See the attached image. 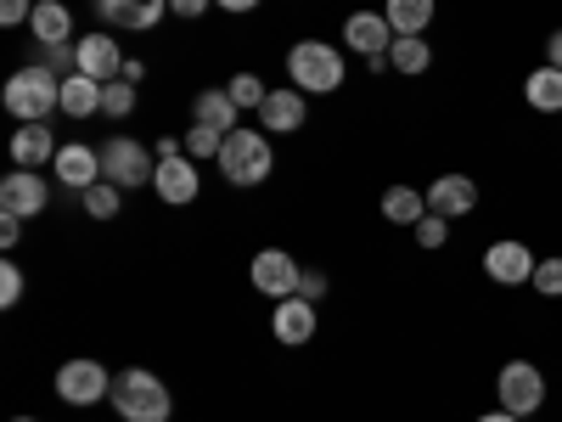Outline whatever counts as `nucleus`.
Listing matches in <instances>:
<instances>
[{"instance_id": "obj_1", "label": "nucleus", "mask_w": 562, "mask_h": 422, "mask_svg": "<svg viewBox=\"0 0 562 422\" xmlns=\"http://www.w3.org/2000/svg\"><path fill=\"white\" fill-rule=\"evenodd\" d=\"M108 400H113V411H119L124 422H169V417H175V395L153 378L147 366H130V371H119Z\"/></svg>"}, {"instance_id": "obj_2", "label": "nucleus", "mask_w": 562, "mask_h": 422, "mask_svg": "<svg viewBox=\"0 0 562 422\" xmlns=\"http://www.w3.org/2000/svg\"><path fill=\"white\" fill-rule=\"evenodd\" d=\"M288 79L304 97H326V90L344 85V52L338 45H321V40H299L288 52Z\"/></svg>"}, {"instance_id": "obj_3", "label": "nucleus", "mask_w": 562, "mask_h": 422, "mask_svg": "<svg viewBox=\"0 0 562 422\" xmlns=\"http://www.w3.org/2000/svg\"><path fill=\"white\" fill-rule=\"evenodd\" d=\"M52 108H63V79H57L52 68L29 63V68H18V74L7 79V113H12V119L40 124Z\"/></svg>"}, {"instance_id": "obj_4", "label": "nucleus", "mask_w": 562, "mask_h": 422, "mask_svg": "<svg viewBox=\"0 0 562 422\" xmlns=\"http://www.w3.org/2000/svg\"><path fill=\"white\" fill-rule=\"evenodd\" d=\"M220 175L231 180V186H259V180H270V169H276V153H270V141L259 135V130H231L225 135V147H220Z\"/></svg>"}, {"instance_id": "obj_5", "label": "nucleus", "mask_w": 562, "mask_h": 422, "mask_svg": "<svg viewBox=\"0 0 562 422\" xmlns=\"http://www.w3.org/2000/svg\"><path fill=\"white\" fill-rule=\"evenodd\" d=\"M153 175H158V153L153 147H140V141H130V135L102 141V180H113L119 192L153 186Z\"/></svg>"}, {"instance_id": "obj_6", "label": "nucleus", "mask_w": 562, "mask_h": 422, "mask_svg": "<svg viewBox=\"0 0 562 422\" xmlns=\"http://www.w3.org/2000/svg\"><path fill=\"white\" fill-rule=\"evenodd\" d=\"M495 395H501V411L512 417H535L546 406V378H540V366L529 360H506L501 366V378H495Z\"/></svg>"}, {"instance_id": "obj_7", "label": "nucleus", "mask_w": 562, "mask_h": 422, "mask_svg": "<svg viewBox=\"0 0 562 422\" xmlns=\"http://www.w3.org/2000/svg\"><path fill=\"white\" fill-rule=\"evenodd\" d=\"M108 395H113V378L102 360H68L57 371V400H68V406H97Z\"/></svg>"}, {"instance_id": "obj_8", "label": "nucleus", "mask_w": 562, "mask_h": 422, "mask_svg": "<svg viewBox=\"0 0 562 422\" xmlns=\"http://www.w3.org/2000/svg\"><path fill=\"white\" fill-rule=\"evenodd\" d=\"M248 276H254V288L270 293V299H293V293H299V281H304L299 259H293V254H281V248H259L254 265H248Z\"/></svg>"}, {"instance_id": "obj_9", "label": "nucleus", "mask_w": 562, "mask_h": 422, "mask_svg": "<svg viewBox=\"0 0 562 422\" xmlns=\"http://www.w3.org/2000/svg\"><path fill=\"white\" fill-rule=\"evenodd\" d=\"M535 265H540V259L529 254V243L501 237V243L484 248V276L501 281V288H524V281H535Z\"/></svg>"}, {"instance_id": "obj_10", "label": "nucleus", "mask_w": 562, "mask_h": 422, "mask_svg": "<svg viewBox=\"0 0 562 422\" xmlns=\"http://www.w3.org/2000/svg\"><path fill=\"white\" fill-rule=\"evenodd\" d=\"M153 192H158L169 209H180V203H198V192H203V180H198V158H186V153H175V158H158Z\"/></svg>"}, {"instance_id": "obj_11", "label": "nucleus", "mask_w": 562, "mask_h": 422, "mask_svg": "<svg viewBox=\"0 0 562 422\" xmlns=\"http://www.w3.org/2000/svg\"><path fill=\"white\" fill-rule=\"evenodd\" d=\"M45 198H52V186L40 180V169H12L7 180H0V214L34 220L45 209Z\"/></svg>"}, {"instance_id": "obj_12", "label": "nucleus", "mask_w": 562, "mask_h": 422, "mask_svg": "<svg viewBox=\"0 0 562 422\" xmlns=\"http://www.w3.org/2000/svg\"><path fill=\"white\" fill-rule=\"evenodd\" d=\"M90 7H97V18H102V23H113V29L147 34V29H158V23H164L169 0H90Z\"/></svg>"}, {"instance_id": "obj_13", "label": "nucleus", "mask_w": 562, "mask_h": 422, "mask_svg": "<svg viewBox=\"0 0 562 422\" xmlns=\"http://www.w3.org/2000/svg\"><path fill=\"white\" fill-rule=\"evenodd\" d=\"M479 209V186L473 175H439L428 186V214H445V220H461V214H473Z\"/></svg>"}, {"instance_id": "obj_14", "label": "nucleus", "mask_w": 562, "mask_h": 422, "mask_svg": "<svg viewBox=\"0 0 562 422\" xmlns=\"http://www.w3.org/2000/svg\"><path fill=\"white\" fill-rule=\"evenodd\" d=\"M344 40H349V52H360V57H383L394 45V23L383 12H349Z\"/></svg>"}, {"instance_id": "obj_15", "label": "nucleus", "mask_w": 562, "mask_h": 422, "mask_svg": "<svg viewBox=\"0 0 562 422\" xmlns=\"http://www.w3.org/2000/svg\"><path fill=\"white\" fill-rule=\"evenodd\" d=\"M79 74L102 79V85L124 79V57H119V40H113V34H79Z\"/></svg>"}, {"instance_id": "obj_16", "label": "nucleus", "mask_w": 562, "mask_h": 422, "mask_svg": "<svg viewBox=\"0 0 562 422\" xmlns=\"http://www.w3.org/2000/svg\"><path fill=\"white\" fill-rule=\"evenodd\" d=\"M270 326H276V338L288 344V349H304V344L315 338V304H310L304 293L281 299V304H276V321H270Z\"/></svg>"}, {"instance_id": "obj_17", "label": "nucleus", "mask_w": 562, "mask_h": 422, "mask_svg": "<svg viewBox=\"0 0 562 422\" xmlns=\"http://www.w3.org/2000/svg\"><path fill=\"white\" fill-rule=\"evenodd\" d=\"M259 124L276 130V135L304 130V124H310V97H304V90H270L265 108H259Z\"/></svg>"}, {"instance_id": "obj_18", "label": "nucleus", "mask_w": 562, "mask_h": 422, "mask_svg": "<svg viewBox=\"0 0 562 422\" xmlns=\"http://www.w3.org/2000/svg\"><path fill=\"white\" fill-rule=\"evenodd\" d=\"M57 135H52V124H18V135H12V158H18V169H40V164H57Z\"/></svg>"}, {"instance_id": "obj_19", "label": "nucleus", "mask_w": 562, "mask_h": 422, "mask_svg": "<svg viewBox=\"0 0 562 422\" xmlns=\"http://www.w3.org/2000/svg\"><path fill=\"white\" fill-rule=\"evenodd\" d=\"M57 180L63 186H74V192H85V186H97L102 180V147H63L57 153Z\"/></svg>"}, {"instance_id": "obj_20", "label": "nucleus", "mask_w": 562, "mask_h": 422, "mask_svg": "<svg viewBox=\"0 0 562 422\" xmlns=\"http://www.w3.org/2000/svg\"><path fill=\"white\" fill-rule=\"evenodd\" d=\"M29 34H34V45H68L74 40V12L63 7V0H40L34 18H29Z\"/></svg>"}, {"instance_id": "obj_21", "label": "nucleus", "mask_w": 562, "mask_h": 422, "mask_svg": "<svg viewBox=\"0 0 562 422\" xmlns=\"http://www.w3.org/2000/svg\"><path fill=\"white\" fill-rule=\"evenodd\" d=\"M63 113H68V119H90V113H102V79H90V74H68V79H63Z\"/></svg>"}, {"instance_id": "obj_22", "label": "nucleus", "mask_w": 562, "mask_h": 422, "mask_svg": "<svg viewBox=\"0 0 562 422\" xmlns=\"http://www.w3.org/2000/svg\"><path fill=\"white\" fill-rule=\"evenodd\" d=\"M524 102L535 108V113H562V68H535L529 79H524Z\"/></svg>"}, {"instance_id": "obj_23", "label": "nucleus", "mask_w": 562, "mask_h": 422, "mask_svg": "<svg viewBox=\"0 0 562 422\" xmlns=\"http://www.w3.org/2000/svg\"><path fill=\"white\" fill-rule=\"evenodd\" d=\"M422 214H428V192H416V186H389L383 192V220L389 225H411L416 231Z\"/></svg>"}, {"instance_id": "obj_24", "label": "nucleus", "mask_w": 562, "mask_h": 422, "mask_svg": "<svg viewBox=\"0 0 562 422\" xmlns=\"http://www.w3.org/2000/svg\"><path fill=\"white\" fill-rule=\"evenodd\" d=\"M434 12H439V0H389V7H383V18L394 23V34H428Z\"/></svg>"}, {"instance_id": "obj_25", "label": "nucleus", "mask_w": 562, "mask_h": 422, "mask_svg": "<svg viewBox=\"0 0 562 422\" xmlns=\"http://www.w3.org/2000/svg\"><path fill=\"white\" fill-rule=\"evenodd\" d=\"M237 113H243V108L231 102V90H203V97L192 102V119H198V124H214V130H225V135L237 130Z\"/></svg>"}, {"instance_id": "obj_26", "label": "nucleus", "mask_w": 562, "mask_h": 422, "mask_svg": "<svg viewBox=\"0 0 562 422\" xmlns=\"http://www.w3.org/2000/svg\"><path fill=\"white\" fill-rule=\"evenodd\" d=\"M389 63H394V74H428L434 52H428V40H422V34H394Z\"/></svg>"}, {"instance_id": "obj_27", "label": "nucleus", "mask_w": 562, "mask_h": 422, "mask_svg": "<svg viewBox=\"0 0 562 422\" xmlns=\"http://www.w3.org/2000/svg\"><path fill=\"white\" fill-rule=\"evenodd\" d=\"M79 203H85V214H90V220H113V214H119V203H124V192H119L113 180H97V186H85V192H79Z\"/></svg>"}, {"instance_id": "obj_28", "label": "nucleus", "mask_w": 562, "mask_h": 422, "mask_svg": "<svg viewBox=\"0 0 562 422\" xmlns=\"http://www.w3.org/2000/svg\"><path fill=\"white\" fill-rule=\"evenodd\" d=\"M220 147H225V130H214V124L186 130V158H220Z\"/></svg>"}, {"instance_id": "obj_29", "label": "nucleus", "mask_w": 562, "mask_h": 422, "mask_svg": "<svg viewBox=\"0 0 562 422\" xmlns=\"http://www.w3.org/2000/svg\"><path fill=\"white\" fill-rule=\"evenodd\" d=\"M40 68H52L57 79L79 74V40H68V45H40Z\"/></svg>"}, {"instance_id": "obj_30", "label": "nucleus", "mask_w": 562, "mask_h": 422, "mask_svg": "<svg viewBox=\"0 0 562 422\" xmlns=\"http://www.w3.org/2000/svg\"><path fill=\"white\" fill-rule=\"evenodd\" d=\"M102 113H108V119H130V113H135V85H130V79L102 85Z\"/></svg>"}, {"instance_id": "obj_31", "label": "nucleus", "mask_w": 562, "mask_h": 422, "mask_svg": "<svg viewBox=\"0 0 562 422\" xmlns=\"http://www.w3.org/2000/svg\"><path fill=\"white\" fill-rule=\"evenodd\" d=\"M231 102H237V108H265V97H270V90L259 85V74H231Z\"/></svg>"}, {"instance_id": "obj_32", "label": "nucleus", "mask_w": 562, "mask_h": 422, "mask_svg": "<svg viewBox=\"0 0 562 422\" xmlns=\"http://www.w3.org/2000/svg\"><path fill=\"white\" fill-rule=\"evenodd\" d=\"M450 243V220L445 214H422L416 220V248H445Z\"/></svg>"}, {"instance_id": "obj_33", "label": "nucleus", "mask_w": 562, "mask_h": 422, "mask_svg": "<svg viewBox=\"0 0 562 422\" xmlns=\"http://www.w3.org/2000/svg\"><path fill=\"white\" fill-rule=\"evenodd\" d=\"M535 293L562 299V259H540V265H535Z\"/></svg>"}, {"instance_id": "obj_34", "label": "nucleus", "mask_w": 562, "mask_h": 422, "mask_svg": "<svg viewBox=\"0 0 562 422\" xmlns=\"http://www.w3.org/2000/svg\"><path fill=\"white\" fill-rule=\"evenodd\" d=\"M12 304H23V270L7 259L0 265V310H12Z\"/></svg>"}, {"instance_id": "obj_35", "label": "nucleus", "mask_w": 562, "mask_h": 422, "mask_svg": "<svg viewBox=\"0 0 562 422\" xmlns=\"http://www.w3.org/2000/svg\"><path fill=\"white\" fill-rule=\"evenodd\" d=\"M34 7H40V0H0V23L18 29V23H29V18H34Z\"/></svg>"}, {"instance_id": "obj_36", "label": "nucleus", "mask_w": 562, "mask_h": 422, "mask_svg": "<svg viewBox=\"0 0 562 422\" xmlns=\"http://www.w3.org/2000/svg\"><path fill=\"white\" fill-rule=\"evenodd\" d=\"M209 7H214V0H169V12H175V18H186V23H192V18H203Z\"/></svg>"}, {"instance_id": "obj_37", "label": "nucleus", "mask_w": 562, "mask_h": 422, "mask_svg": "<svg viewBox=\"0 0 562 422\" xmlns=\"http://www.w3.org/2000/svg\"><path fill=\"white\" fill-rule=\"evenodd\" d=\"M18 237H23V220L18 214H0V248H12Z\"/></svg>"}, {"instance_id": "obj_38", "label": "nucleus", "mask_w": 562, "mask_h": 422, "mask_svg": "<svg viewBox=\"0 0 562 422\" xmlns=\"http://www.w3.org/2000/svg\"><path fill=\"white\" fill-rule=\"evenodd\" d=\"M299 293H304V299L315 304V299L326 293V276H321V270H304V281H299Z\"/></svg>"}, {"instance_id": "obj_39", "label": "nucleus", "mask_w": 562, "mask_h": 422, "mask_svg": "<svg viewBox=\"0 0 562 422\" xmlns=\"http://www.w3.org/2000/svg\"><path fill=\"white\" fill-rule=\"evenodd\" d=\"M546 63H551V68H562V29L546 40Z\"/></svg>"}, {"instance_id": "obj_40", "label": "nucleus", "mask_w": 562, "mask_h": 422, "mask_svg": "<svg viewBox=\"0 0 562 422\" xmlns=\"http://www.w3.org/2000/svg\"><path fill=\"white\" fill-rule=\"evenodd\" d=\"M214 7H225V12H254L259 0H214Z\"/></svg>"}, {"instance_id": "obj_41", "label": "nucleus", "mask_w": 562, "mask_h": 422, "mask_svg": "<svg viewBox=\"0 0 562 422\" xmlns=\"http://www.w3.org/2000/svg\"><path fill=\"white\" fill-rule=\"evenodd\" d=\"M479 422H524V417H512V411H484Z\"/></svg>"}, {"instance_id": "obj_42", "label": "nucleus", "mask_w": 562, "mask_h": 422, "mask_svg": "<svg viewBox=\"0 0 562 422\" xmlns=\"http://www.w3.org/2000/svg\"><path fill=\"white\" fill-rule=\"evenodd\" d=\"M18 422H40V417H18Z\"/></svg>"}]
</instances>
